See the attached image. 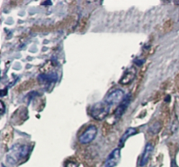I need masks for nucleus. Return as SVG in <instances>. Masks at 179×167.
<instances>
[{
	"instance_id": "obj_1",
	"label": "nucleus",
	"mask_w": 179,
	"mask_h": 167,
	"mask_svg": "<svg viewBox=\"0 0 179 167\" xmlns=\"http://www.w3.org/2000/svg\"><path fill=\"white\" fill-rule=\"evenodd\" d=\"M29 151H30L29 145L27 144H19V143L14 144L10 148L9 153L6 156L7 161L11 165L16 164L20 159L25 158L28 155Z\"/></svg>"
},
{
	"instance_id": "obj_2",
	"label": "nucleus",
	"mask_w": 179,
	"mask_h": 167,
	"mask_svg": "<svg viewBox=\"0 0 179 167\" xmlns=\"http://www.w3.org/2000/svg\"><path fill=\"white\" fill-rule=\"evenodd\" d=\"M110 109L111 107L103 100L102 101L97 102L91 107L90 115L94 119L98 120V121H102L107 117V115L110 112Z\"/></svg>"
},
{
	"instance_id": "obj_3",
	"label": "nucleus",
	"mask_w": 179,
	"mask_h": 167,
	"mask_svg": "<svg viewBox=\"0 0 179 167\" xmlns=\"http://www.w3.org/2000/svg\"><path fill=\"white\" fill-rule=\"evenodd\" d=\"M98 129L95 125H90L86 129V131L82 133L79 137V142L81 144H87L91 143L95 138L97 135Z\"/></svg>"
},
{
	"instance_id": "obj_4",
	"label": "nucleus",
	"mask_w": 179,
	"mask_h": 167,
	"mask_svg": "<svg viewBox=\"0 0 179 167\" xmlns=\"http://www.w3.org/2000/svg\"><path fill=\"white\" fill-rule=\"evenodd\" d=\"M123 100H124V91L120 88L114 89L112 92H110L107 96V97L104 99V101L110 107H113L118 103H121Z\"/></svg>"
},
{
	"instance_id": "obj_5",
	"label": "nucleus",
	"mask_w": 179,
	"mask_h": 167,
	"mask_svg": "<svg viewBox=\"0 0 179 167\" xmlns=\"http://www.w3.org/2000/svg\"><path fill=\"white\" fill-rule=\"evenodd\" d=\"M121 158V149L116 148L113 151L106 159L105 167H114L117 165Z\"/></svg>"
},
{
	"instance_id": "obj_6",
	"label": "nucleus",
	"mask_w": 179,
	"mask_h": 167,
	"mask_svg": "<svg viewBox=\"0 0 179 167\" xmlns=\"http://www.w3.org/2000/svg\"><path fill=\"white\" fill-rule=\"evenodd\" d=\"M136 75V69L135 67H129L124 72L123 77L120 80V84L122 85H128L130 84L135 80Z\"/></svg>"
},
{
	"instance_id": "obj_7",
	"label": "nucleus",
	"mask_w": 179,
	"mask_h": 167,
	"mask_svg": "<svg viewBox=\"0 0 179 167\" xmlns=\"http://www.w3.org/2000/svg\"><path fill=\"white\" fill-rule=\"evenodd\" d=\"M154 151V146L151 143H148L146 144V146L144 148V152L143 153V156L141 158V161H140V166L143 167L145 166L148 162V159L151 156L152 152Z\"/></svg>"
},
{
	"instance_id": "obj_8",
	"label": "nucleus",
	"mask_w": 179,
	"mask_h": 167,
	"mask_svg": "<svg viewBox=\"0 0 179 167\" xmlns=\"http://www.w3.org/2000/svg\"><path fill=\"white\" fill-rule=\"evenodd\" d=\"M129 102H130V96L128 95L126 98H124V100L120 103V105L115 109V111H114V117L115 118H120L125 113V111L128 109V105H129Z\"/></svg>"
},
{
	"instance_id": "obj_9",
	"label": "nucleus",
	"mask_w": 179,
	"mask_h": 167,
	"mask_svg": "<svg viewBox=\"0 0 179 167\" xmlns=\"http://www.w3.org/2000/svg\"><path fill=\"white\" fill-rule=\"evenodd\" d=\"M39 81L43 84H51L55 83L58 80V75L56 73H50V74H41L38 78Z\"/></svg>"
},
{
	"instance_id": "obj_10",
	"label": "nucleus",
	"mask_w": 179,
	"mask_h": 167,
	"mask_svg": "<svg viewBox=\"0 0 179 167\" xmlns=\"http://www.w3.org/2000/svg\"><path fill=\"white\" fill-rule=\"evenodd\" d=\"M136 133H137V131H136V129L132 128V127L128 128V130L124 132V134L122 136V137L120 138V141H119V146L123 147V145H124L125 142L128 140V137H131V136H133V135H135Z\"/></svg>"
},
{
	"instance_id": "obj_11",
	"label": "nucleus",
	"mask_w": 179,
	"mask_h": 167,
	"mask_svg": "<svg viewBox=\"0 0 179 167\" xmlns=\"http://www.w3.org/2000/svg\"><path fill=\"white\" fill-rule=\"evenodd\" d=\"M0 105H1V107H2V109H1V116H3V115H4V113H5V104H4V102H3L2 101H0Z\"/></svg>"
},
{
	"instance_id": "obj_12",
	"label": "nucleus",
	"mask_w": 179,
	"mask_h": 167,
	"mask_svg": "<svg viewBox=\"0 0 179 167\" xmlns=\"http://www.w3.org/2000/svg\"><path fill=\"white\" fill-rule=\"evenodd\" d=\"M66 167H78V165L74 162H68Z\"/></svg>"
}]
</instances>
